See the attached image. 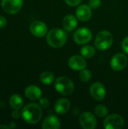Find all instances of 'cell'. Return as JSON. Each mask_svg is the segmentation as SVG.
Listing matches in <instances>:
<instances>
[{"instance_id":"obj_2","label":"cell","mask_w":128,"mask_h":129,"mask_svg":"<svg viewBox=\"0 0 128 129\" xmlns=\"http://www.w3.org/2000/svg\"><path fill=\"white\" fill-rule=\"evenodd\" d=\"M46 40L51 47L59 48L66 44L67 40V34L66 30L64 31L59 28L52 29L47 33Z\"/></svg>"},{"instance_id":"obj_12","label":"cell","mask_w":128,"mask_h":129,"mask_svg":"<svg viewBox=\"0 0 128 129\" xmlns=\"http://www.w3.org/2000/svg\"><path fill=\"white\" fill-rule=\"evenodd\" d=\"M69 67L73 70H81L87 67V63L85 58L83 56L80 55H73L72 56L68 61Z\"/></svg>"},{"instance_id":"obj_16","label":"cell","mask_w":128,"mask_h":129,"mask_svg":"<svg viewBox=\"0 0 128 129\" xmlns=\"http://www.w3.org/2000/svg\"><path fill=\"white\" fill-rule=\"evenodd\" d=\"M62 25L66 31L71 32L76 28L78 25V21L75 16H73L72 14H68L63 17Z\"/></svg>"},{"instance_id":"obj_23","label":"cell","mask_w":128,"mask_h":129,"mask_svg":"<svg viewBox=\"0 0 128 129\" xmlns=\"http://www.w3.org/2000/svg\"><path fill=\"white\" fill-rule=\"evenodd\" d=\"M101 5V0H89L88 5L91 9H97Z\"/></svg>"},{"instance_id":"obj_28","label":"cell","mask_w":128,"mask_h":129,"mask_svg":"<svg viewBox=\"0 0 128 129\" xmlns=\"http://www.w3.org/2000/svg\"><path fill=\"white\" fill-rule=\"evenodd\" d=\"M7 25V20L6 18L2 15H0V29L5 27Z\"/></svg>"},{"instance_id":"obj_30","label":"cell","mask_w":128,"mask_h":129,"mask_svg":"<svg viewBox=\"0 0 128 129\" xmlns=\"http://www.w3.org/2000/svg\"><path fill=\"white\" fill-rule=\"evenodd\" d=\"M0 128L10 129V127H9V125L7 126V125H0Z\"/></svg>"},{"instance_id":"obj_3","label":"cell","mask_w":128,"mask_h":129,"mask_svg":"<svg viewBox=\"0 0 128 129\" xmlns=\"http://www.w3.org/2000/svg\"><path fill=\"white\" fill-rule=\"evenodd\" d=\"M113 44V36L112 33L107 30L100 31L96 36L94 45L100 51H106L109 49Z\"/></svg>"},{"instance_id":"obj_27","label":"cell","mask_w":128,"mask_h":129,"mask_svg":"<svg viewBox=\"0 0 128 129\" xmlns=\"http://www.w3.org/2000/svg\"><path fill=\"white\" fill-rule=\"evenodd\" d=\"M20 116H21V113L19 112V110H14V111H12V113H11V116L14 119H19L20 117Z\"/></svg>"},{"instance_id":"obj_24","label":"cell","mask_w":128,"mask_h":129,"mask_svg":"<svg viewBox=\"0 0 128 129\" xmlns=\"http://www.w3.org/2000/svg\"><path fill=\"white\" fill-rule=\"evenodd\" d=\"M39 105L41 107V108L46 109L49 106V101L47 98H40L39 99Z\"/></svg>"},{"instance_id":"obj_15","label":"cell","mask_w":128,"mask_h":129,"mask_svg":"<svg viewBox=\"0 0 128 129\" xmlns=\"http://www.w3.org/2000/svg\"><path fill=\"white\" fill-rule=\"evenodd\" d=\"M61 125L60 120L54 115L47 116L41 125V128L44 129H58Z\"/></svg>"},{"instance_id":"obj_11","label":"cell","mask_w":128,"mask_h":129,"mask_svg":"<svg viewBox=\"0 0 128 129\" xmlns=\"http://www.w3.org/2000/svg\"><path fill=\"white\" fill-rule=\"evenodd\" d=\"M29 30L34 36L41 38L48 33V26L40 20H35L30 24Z\"/></svg>"},{"instance_id":"obj_4","label":"cell","mask_w":128,"mask_h":129,"mask_svg":"<svg viewBox=\"0 0 128 129\" xmlns=\"http://www.w3.org/2000/svg\"><path fill=\"white\" fill-rule=\"evenodd\" d=\"M56 90L61 94L69 95L73 93L75 85L73 82L68 77L60 76L57 78L54 84Z\"/></svg>"},{"instance_id":"obj_21","label":"cell","mask_w":128,"mask_h":129,"mask_svg":"<svg viewBox=\"0 0 128 129\" xmlns=\"http://www.w3.org/2000/svg\"><path fill=\"white\" fill-rule=\"evenodd\" d=\"M94 113H95L96 116H97L98 117L105 118L107 116L109 111H108V109L106 108V106H104L103 104H99L95 107Z\"/></svg>"},{"instance_id":"obj_10","label":"cell","mask_w":128,"mask_h":129,"mask_svg":"<svg viewBox=\"0 0 128 129\" xmlns=\"http://www.w3.org/2000/svg\"><path fill=\"white\" fill-rule=\"evenodd\" d=\"M90 94L91 97L97 101L104 100L106 94L105 86L100 82H94L90 87Z\"/></svg>"},{"instance_id":"obj_25","label":"cell","mask_w":128,"mask_h":129,"mask_svg":"<svg viewBox=\"0 0 128 129\" xmlns=\"http://www.w3.org/2000/svg\"><path fill=\"white\" fill-rule=\"evenodd\" d=\"M121 48L126 54H128V36L123 39L121 42Z\"/></svg>"},{"instance_id":"obj_1","label":"cell","mask_w":128,"mask_h":129,"mask_svg":"<svg viewBox=\"0 0 128 129\" xmlns=\"http://www.w3.org/2000/svg\"><path fill=\"white\" fill-rule=\"evenodd\" d=\"M42 113V108L39 104L31 103L28 104L23 108L21 116L26 123L35 125L41 120Z\"/></svg>"},{"instance_id":"obj_13","label":"cell","mask_w":128,"mask_h":129,"mask_svg":"<svg viewBox=\"0 0 128 129\" xmlns=\"http://www.w3.org/2000/svg\"><path fill=\"white\" fill-rule=\"evenodd\" d=\"M75 14L79 20L82 22H87L91 19L92 16V11L89 5H81L77 8Z\"/></svg>"},{"instance_id":"obj_26","label":"cell","mask_w":128,"mask_h":129,"mask_svg":"<svg viewBox=\"0 0 128 129\" xmlns=\"http://www.w3.org/2000/svg\"><path fill=\"white\" fill-rule=\"evenodd\" d=\"M65 1V2L68 5H69V6H77V5H78L81 2V1L82 0H64Z\"/></svg>"},{"instance_id":"obj_17","label":"cell","mask_w":128,"mask_h":129,"mask_svg":"<svg viewBox=\"0 0 128 129\" xmlns=\"http://www.w3.org/2000/svg\"><path fill=\"white\" fill-rule=\"evenodd\" d=\"M70 102L66 98H60L55 103L54 110L57 114H66L70 109Z\"/></svg>"},{"instance_id":"obj_6","label":"cell","mask_w":128,"mask_h":129,"mask_svg":"<svg viewBox=\"0 0 128 129\" xmlns=\"http://www.w3.org/2000/svg\"><path fill=\"white\" fill-rule=\"evenodd\" d=\"M23 3V0H2L1 5L7 14H15L20 11Z\"/></svg>"},{"instance_id":"obj_9","label":"cell","mask_w":128,"mask_h":129,"mask_svg":"<svg viewBox=\"0 0 128 129\" xmlns=\"http://www.w3.org/2000/svg\"><path fill=\"white\" fill-rule=\"evenodd\" d=\"M128 59L125 54L121 53H118L115 54L110 62V66L113 70L121 71L127 65Z\"/></svg>"},{"instance_id":"obj_5","label":"cell","mask_w":128,"mask_h":129,"mask_svg":"<svg viewBox=\"0 0 128 129\" xmlns=\"http://www.w3.org/2000/svg\"><path fill=\"white\" fill-rule=\"evenodd\" d=\"M124 125L123 117L118 114H112L106 116L103 122V127L106 129H121Z\"/></svg>"},{"instance_id":"obj_18","label":"cell","mask_w":128,"mask_h":129,"mask_svg":"<svg viewBox=\"0 0 128 129\" xmlns=\"http://www.w3.org/2000/svg\"><path fill=\"white\" fill-rule=\"evenodd\" d=\"M9 105L13 110H20L23 105V100L19 94H13L9 99Z\"/></svg>"},{"instance_id":"obj_22","label":"cell","mask_w":128,"mask_h":129,"mask_svg":"<svg viewBox=\"0 0 128 129\" xmlns=\"http://www.w3.org/2000/svg\"><path fill=\"white\" fill-rule=\"evenodd\" d=\"M79 78L83 82H88L92 78V74L90 70L84 68L81 70L79 74Z\"/></svg>"},{"instance_id":"obj_20","label":"cell","mask_w":128,"mask_h":129,"mask_svg":"<svg viewBox=\"0 0 128 129\" xmlns=\"http://www.w3.org/2000/svg\"><path fill=\"white\" fill-rule=\"evenodd\" d=\"M96 50L91 45H84L81 49V54L84 58H91L95 55Z\"/></svg>"},{"instance_id":"obj_19","label":"cell","mask_w":128,"mask_h":129,"mask_svg":"<svg viewBox=\"0 0 128 129\" xmlns=\"http://www.w3.org/2000/svg\"><path fill=\"white\" fill-rule=\"evenodd\" d=\"M40 81L45 85H51L54 82V75L49 71H45L40 75Z\"/></svg>"},{"instance_id":"obj_7","label":"cell","mask_w":128,"mask_h":129,"mask_svg":"<svg viewBox=\"0 0 128 129\" xmlns=\"http://www.w3.org/2000/svg\"><path fill=\"white\" fill-rule=\"evenodd\" d=\"M92 39V33L87 27L79 28L73 35V39L76 44L84 45L88 43Z\"/></svg>"},{"instance_id":"obj_8","label":"cell","mask_w":128,"mask_h":129,"mask_svg":"<svg viewBox=\"0 0 128 129\" xmlns=\"http://www.w3.org/2000/svg\"><path fill=\"white\" fill-rule=\"evenodd\" d=\"M79 123L84 129H94L97 125L96 117L90 112H84L80 116Z\"/></svg>"},{"instance_id":"obj_29","label":"cell","mask_w":128,"mask_h":129,"mask_svg":"<svg viewBox=\"0 0 128 129\" xmlns=\"http://www.w3.org/2000/svg\"><path fill=\"white\" fill-rule=\"evenodd\" d=\"M9 127H10V128H14L17 127V125H16V123H14V122H10V124H9Z\"/></svg>"},{"instance_id":"obj_14","label":"cell","mask_w":128,"mask_h":129,"mask_svg":"<svg viewBox=\"0 0 128 129\" xmlns=\"http://www.w3.org/2000/svg\"><path fill=\"white\" fill-rule=\"evenodd\" d=\"M41 90L37 85H31L26 87L25 89L24 94L26 98L30 101H36L39 100L41 98Z\"/></svg>"}]
</instances>
